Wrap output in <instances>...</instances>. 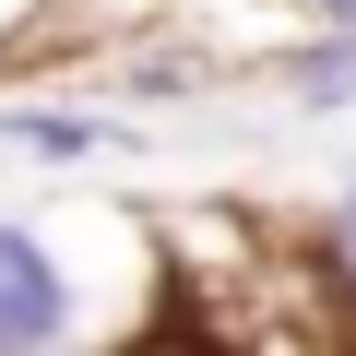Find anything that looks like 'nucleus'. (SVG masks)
Segmentation results:
<instances>
[{
    "instance_id": "obj_6",
    "label": "nucleus",
    "mask_w": 356,
    "mask_h": 356,
    "mask_svg": "<svg viewBox=\"0 0 356 356\" xmlns=\"http://www.w3.org/2000/svg\"><path fill=\"white\" fill-rule=\"evenodd\" d=\"M285 13H297V24H344V36H356V0H285Z\"/></svg>"
},
{
    "instance_id": "obj_3",
    "label": "nucleus",
    "mask_w": 356,
    "mask_h": 356,
    "mask_svg": "<svg viewBox=\"0 0 356 356\" xmlns=\"http://www.w3.org/2000/svg\"><path fill=\"white\" fill-rule=\"evenodd\" d=\"M261 95L285 119H344L356 107V36L344 24H297L285 48H261Z\"/></svg>"
},
{
    "instance_id": "obj_5",
    "label": "nucleus",
    "mask_w": 356,
    "mask_h": 356,
    "mask_svg": "<svg viewBox=\"0 0 356 356\" xmlns=\"http://www.w3.org/2000/svg\"><path fill=\"white\" fill-rule=\"evenodd\" d=\"M309 250H321L332 285H356V166L332 178V202H321V238H309Z\"/></svg>"
},
{
    "instance_id": "obj_1",
    "label": "nucleus",
    "mask_w": 356,
    "mask_h": 356,
    "mask_svg": "<svg viewBox=\"0 0 356 356\" xmlns=\"http://www.w3.org/2000/svg\"><path fill=\"white\" fill-rule=\"evenodd\" d=\"M83 332H95V309H83L72 238L36 214H0V356H60Z\"/></svg>"
},
{
    "instance_id": "obj_4",
    "label": "nucleus",
    "mask_w": 356,
    "mask_h": 356,
    "mask_svg": "<svg viewBox=\"0 0 356 356\" xmlns=\"http://www.w3.org/2000/svg\"><path fill=\"white\" fill-rule=\"evenodd\" d=\"M214 72H226V60H214L202 36H154V48H131L107 83H119V107H191V95H214Z\"/></svg>"
},
{
    "instance_id": "obj_2",
    "label": "nucleus",
    "mask_w": 356,
    "mask_h": 356,
    "mask_svg": "<svg viewBox=\"0 0 356 356\" xmlns=\"http://www.w3.org/2000/svg\"><path fill=\"white\" fill-rule=\"evenodd\" d=\"M0 154L13 166H119V154H143V119H119V107H60V95H13L0 107Z\"/></svg>"
}]
</instances>
